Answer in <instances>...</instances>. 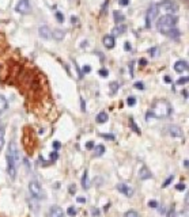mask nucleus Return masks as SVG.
<instances>
[{"label":"nucleus","instance_id":"nucleus-38","mask_svg":"<svg viewBox=\"0 0 189 217\" xmlns=\"http://www.w3.org/2000/svg\"><path fill=\"white\" fill-rule=\"evenodd\" d=\"M99 75H101L102 77H108V75H109L108 69H101V71H99Z\"/></svg>","mask_w":189,"mask_h":217},{"label":"nucleus","instance_id":"nucleus-20","mask_svg":"<svg viewBox=\"0 0 189 217\" xmlns=\"http://www.w3.org/2000/svg\"><path fill=\"white\" fill-rule=\"evenodd\" d=\"M64 35H65V33L63 31V30H53L52 31V38H55V39H57V41H60V39H63L64 38Z\"/></svg>","mask_w":189,"mask_h":217},{"label":"nucleus","instance_id":"nucleus-18","mask_svg":"<svg viewBox=\"0 0 189 217\" xmlns=\"http://www.w3.org/2000/svg\"><path fill=\"white\" fill-rule=\"evenodd\" d=\"M7 107H8L7 99L4 98L3 95H0V114H3V113L7 110Z\"/></svg>","mask_w":189,"mask_h":217},{"label":"nucleus","instance_id":"nucleus-6","mask_svg":"<svg viewBox=\"0 0 189 217\" xmlns=\"http://www.w3.org/2000/svg\"><path fill=\"white\" fill-rule=\"evenodd\" d=\"M158 14H159V10H158L157 4L150 6V8L147 10V15H146V26L147 27H150L152 25V22L155 21V18L158 16Z\"/></svg>","mask_w":189,"mask_h":217},{"label":"nucleus","instance_id":"nucleus-12","mask_svg":"<svg viewBox=\"0 0 189 217\" xmlns=\"http://www.w3.org/2000/svg\"><path fill=\"white\" fill-rule=\"evenodd\" d=\"M139 178L142 179V181H147V179L152 178V174H151V171L146 167V166H142L139 170Z\"/></svg>","mask_w":189,"mask_h":217},{"label":"nucleus","instance_id":"nucleus-2","mask_svg":"<svg viewBox=\"0 0 189 217\" xmlns=\"http://www.w3.org/2000/svg\"><path fill=\"white\" fill-rule=\"evenodd\" d=\"M6 160H7V174L10 175L11 179H15L17 176V168H18V161H19V152L15 141H11L7 148V153H6Z\"/></svg>","mask_w":189,"mask_h":217},{"label":"nucleus","instance_id":"nucleus-11","mask_svg":"<svg viewBox=\"0 0 189 217\" xmlns=\"http://www.w3.org/2000/svg\"><path fill=\"white\" fill-rule=\"evenodd\" d=\"M38 34L44 39H52V30L48 26H41L38 29Z\"/></svg>","mask_w":189,"mask_h":217},{"label":"nucleus","instance_id":"nucleus-45","mask_svg":"<svg viewBox=\"0 0 189 217\" xmlns=\"http://www.w3.org/2000/svg\"><path fill=\"white\" fill-rule=\"evenodd\" d=\"M157 50H158V49H157V48H154V49H148V53H150L151 56H154L155 53H157Z\"/></svg>","mask_w":189,"mask_h":217},{"label":"nucleus","instance_id":"nucleus-25","mask_svg":"<svg viewBox=\"0 0 189 217\" xmlns=\"http://www.w3.org/2000/svg\"><path fill=\"white\" fill-rule=\"evenodd\" d=\"M76 212H78V209L75 206H70L68 209H67V213H68V216H71V217L76 216Z\"/></svg>","mask_w":189,"mask_h":217},{"label":"nucleus","instance_id":"nucleus-41","mask_svg":"<svg viewBox=\"0 0 189 217\" xmlns=\"http://www.w3.org/2000/svg\"><path fill=\"white\" fill-rule=\"evenodd\" d=\"M93 148H94V143H93V141L86 143V149H93Z\"/></svg>","mask_w":189,"mask_h":217},{"label":"nucleus","instance_id":"nucleus-10","mask_svg":"<svg viewBox=\"0 0 189 217\" xmlns=\"http://www.w3.org/2000/svg\"><path fill=\"white\" fill-rule=\"evenodd\" d=\"M48 217H64V210L59 205H52L48 212Z\"/></svg>","mask_w":189,"mask_h":217},{"label":"nucleus","instance_id":"nucleus-27","mask_svg":"<svg viewBox=\"0 0 189 217\" xmlns=\"http://www.w3.org/2000/svg\"><path fill=\"white\" fill-rule=\"evenodd\" d=\"M126 103H128V106L133 107V106L136 105V98H135V96H129V98L126 99Z\"/></svg>","mask_w":189,"mask_h":217},{"label":"nucleus","instance_id":"nucleus-9","mask_svg":"<svg viewBox=\"0 0 189 217\" xmlns=\"http://www.w3.org/2000/svg\"><path fill=\"white\" fill-rule=\"evenodd\" d=\"M169 134H170L173 138H178V140H181L182 136H184V133H182V129L180 128V126H177V125L169 126Z\"/></svg>","mask_w":189,"mask_h":217},{"label":"nucleus","instance_id":"nucleus-33","mask_svg":"<svg viewBox=\"0 0 189 217\" xmlns=\"http://www.w3.org/2000/svg\"><path fill=\"white\" fill-rule=\"evenodd\" d=\"M175 189L180 190V191H184V190L186 189V186L184 185V183H178V185H175Z\"/></svg>","mask_w":189,"mask_h":217},{"label":"nucleus","instance_id":"nucleus-42","mask_svg":"<svg viewBox=\"0 0 189 217\" xmlns=\"http://www.w3.org/2000/svg\"><path fill=\"white\" fill-rule=\"evenodd\" d=\"M124 49H125L126 52H128V50H131V49H132V46H131V44H129V42H125V44H124Z\"/></svg>","mask_w":189,"mask_h":217},{"label":"nucleus","instance_id":"nucleus-51","mask_svg":"<svg viewBox=\"0 0 189 217\" xmlns=\"http://www.w3.org/2000/svg\"><path fill=\"white\" fill-rule=\"evenodd\" d=\"M140 64H142V65H146V64H147V61H146V60H142V61H140Z\"/></svg>","mask_w":189,"mask_h":217},{"label":"nucleus","instance_id":"nucleus-8","mask_svg":"<svg viewBox=\"0 0 189 217\" xmlns=\"http://www.w3.org/2000/svg\"><path fill=\"white\" fill-rule=\"evenodd\" d=\"M116 189L119 190L123 196H125V197H132L133 196V190H132V187H129V186L126 185V183H119V185L116 186Z\"/></svg>","mask_w":189,"mask_h":217},{"label":"nucleus","instance_id":"nucleus-43","mask_svg":"<svg viewBox=\"0 0 189 217\" xmlns=\"http://www.w3.org/2000/svg\"><path fill=\"white\" fill-rule=\"evenodd\" d=\"M57 156H59V155H57V151H56V152H52V153H50V159H52V160H56Z\"/></svg>","mask_w":189,"mask_h":217},{"label":"nucleus","instance_id":"nucleus-28","mask_svg":"<svg viewBox=\"0 0 189 217\" xmlns=\"http://www.w3.org/2000/svg\"><path fill=\"white\" fill-rule=\"evenodd\" d=\"M188 79H189V77H188V76L180 77L178 80H177V84H178V86H184V84H186V83H188Z\"/></svg>","mask_w":189,"mask_h":217},{"label":"nucleus","instance_id":"nucleus-40","mask_svg":"<svg viewBox=\"0 0 189 217\" xmlns=\"http://www.w3.org/2000/svg\"><path fill=\"white\" fill-rule=\"evenodd\" d=\"M103 138H106V140H114V136L113 134H101Z\"/></svg>","mask_w":189,"mask_h":217},{"label":"nucleus","instance_id":"nucleus-15","mask_svg":"<svg viewBox=\"0 0 189 217\" xmlns=\"http://www.w3.org/2000/svg\"><path fill=\"white\" fill-rule=\"evenodd\" d=\"M125 31H126V26L125 25H117L112 30V37H119V35H123Z\"/></svg>","mask_w":189,"mask_h":217},{"label":"nucleus","instance_id":"nucleus-13","mask_svg":"<svg viewBox=\"0 0 189 217\" xmlns=\"http://www.w3.org/2000/svg\"><path fill=\"white\" fill-rule=\"evenodd\" d=\"M174 71L178 72V74H182V72L188 71V63L184 61V60H178V61L174 64Z\"/></svg>","mask_w":189,"mask_h":217},{"label":"nucleus","instance_id":"nucleus-47","mask_svg":"<svg viewBox=\"0 0 189 217\" xmlns=\"http://www.w3.org/2000/svg\"><path fill=\"white\" fill-rule=\"evenodd\" d=\"M78 202L84 203V202H86V198H83V197H78Z\"/></svg>","mask_w":189,"mask_h":217},{"label":"nucleus","instance_id":"nucleus-7","mask_svg":"<svg viewBox=\"0 0 189 217\" xmlns=\"http://www.w3.org/2000/svg\"><path fill=\"white\" fill-rule=\"evenodd\" d=\"M15 11L18 14H22V15H27L30 11H32V4L29 0H19L18 4L15 6Z\"/></svg>","mask_w":189,"mask_h":217},{"label":"nucleus","instance_id":"nucleus-23","mask_svg":"<svg viewBox=\"0 0 189 217\" xmlns=\"http://www.w3.org/2000/svg\"><path fill=\"white\" fill-rule=\"evenodd\" d=\"M124 217H140V216H139V213H137L136 210L131 209V210H128V212L124 213Z\"/></svg>","mask_w":189,"mask_h":217},{"label":"nucleus","instance_id":"nucleus-50","mask_svg":"<svg viewBox=\"0 0 189 217\" xmlns=\"http://www.w3.org/2000/svg\"><path fill=\"white\" fill-rule=\"evenodd\" d=\"M182 95H184L185 98H188V91H186V90H185V91H182Z\"/></svg>","mask_w":189,"mask_h":217},{"label":"nucleus","instance_id":"nucleus-32","mask_svg":"<svg viewBox=\"0 0 189 217\" xmlns=\"http://www.w3.org/2000/svg\"><path fill=\"white\" fill-rule=\"evenodd\" d=\"M167 217H175V206L174 205L170 208V210H169V213H167Z\"/></svg>","mask_w":189,"mask_h":217},{"label":"nucleus","instance_id":"nucleus-1","mask_svg":"<svg viewBox=\"0 0 189 217\" xmlns=\"http://www.w3.org/2000/svg\"><path fill=\"white\" fill-rule=\"evenodd\" d=\"M173 108L172 105L169 103L166 99H158L152 103V106L150 107L147 113V119H150V117L157 119H162V118H169L172 116Z\"/></svg>","mask_w":189,"mask_h":217},{"label":"nucleus","instance_id":"nucleus-31","mask_svg":"<svg viewBox=\"0 0 189 217\" xmlns=\"http://www.w3.org/2000/svg\"><path fill=\"white\" fill-rule=\"evenodd\" d=\"M133 86H135V88H136V90H140V91H142V90H144V84L142 83V81H136V83L133 84Z\"/></svg>","mask_w":189,"mask_h":217},{"label":"nucleus","instance_id":"nucleus-48","mask_svg":"<svg viewBox=\"0 0 189 217\" xmlns=\"http://www.w3.org/2000/svg\"><path fill=\"white\" fill-rule=\"evenodd\" d=\"M93 212H94V213H93V216H98V214H99V210L98 209H97V210L93 209Z\"/></svg>","mask_w":189,"mask_h":217},{"label":"nucleus","instance_id":"nucleus-24","mask_svg":"<svg viewBox=\"0 0 189 217\" xmlns=\"http://www.w3.org/2000/svg\"><path fill=\"white\" fill-rule=\"evenodd\" d=\"M129 123H131V128H132V129L135 130V133L140 134V129H139V128H137L136 122H135V119H133V118H129Z\"/></svg>","mask_w":189,"mask_h":217},{"label":"nucleus","instance_id":"nucleus-5","mask_svg":"<svg viewBox=\"0 0 189 217\" xmlns=\"http://www.w3.org/2000/svg\"><path fill=\"white\" fill-rule=\"evenodd\" d=\"M158 10L159 11H165V12H167V14H175L177 11H178V6L174 3V1H169V0H165L162 3H158Z\"/></svg>","mask_w":189,"mask_h":217},{"label":"nucleus","instance_id":"nucleus-35","mask_svg":"<svg viewBox=\"0 0 189 217\" xmlns=\"http://www.w3.org/2000/svg\"><path fill=\"white\" fill-rule=\"evenodd\" d=\"M172 181H173V175H170L167 179H166V182H165L163 185H162V187H167V186L170 185V182H172Z\"/></svg>","mask_w":189,"mask_h":217},{"label":"nucleus","instance_id":"nucleus-49","mask_svg":"<svg viewBox=\"0 0 189 217\" xmlns=\"http://www.w3.org/2000/svg\"><path fill=\"white\" fill-rule=\"evenodd\" d=\"M165 81H166V83H170L172 80H170V77L169 76H165Z\"/></svg>","mask_w":189,"mask_h":217},{"label":"nucleus","instance_id":"nucleus-3","mask_svg":"<svg viewBox=\"0 0 189 217\" xmlns=\"http://www.w3.org/2000/svg\"><path fill=\"white\" fill-rule=\"evenodd\" d=\"M177 22H178V18L175 16V15H172V14L163 15V16H161L159 19H158V22H157L158 31L162 33V34L167 35L169 31H172L173 29H175Z\"/></svg>","mask_w":189,"mask_h":217},{"label":"nucleus","instance_id":"nucleus-29","mask_svg":"<svg viewBox=\"0 0 189 217\" xmlns=\"http://www.w3.org/2000/svg\"><path fill=\"white\" fill-rule=\"evenodd\" d=\"M55 15H56V19H57V22H59V23H63V22H64V15L61 14L60 11H57V12H56V14H55Z\"/></svg>","mask_w":189,"mask_h":217},{"label":"nucleus","instance_id":"nucleus-46","mask_svg":"<svg viewBox=\"0 0 189 217\" xmlns=\"http://www.w3.org/2000/svg\"><path fill=\"white\" fill-rule=\"evenodd\" d=\"M178 217H188V213H186V210H185V212H184V210H182V212H180Z\"/></svg>","mask_w":189,"mask_h":217},{"label":"nucleus","instance_id":"nucleus-44","mask_svg":"<svg viewBox=\"0 0 189 217\" xmlns=\"http://www.w3.org/2000/svg\"><path fill=\"white\" fill-rule=\"evenodd\" d=\"M119 3L121 4V6H128V4H129V0H120Z\"/></svg>","mask_w":189,"mask_h":217},{"label":"nucleus","instance_id":"nucleus-17","mask_svg":"<svg viewBox=\"0 0 189 217\" xmlns=\"http://www.w3.org/2000/svg\"><path fill=\"white\" fill-rule=\"evenodd\" d=\"M82 187L84 190H87L90 187V181H88V170H86L83 174V178H82Z\"/></svg>","mask_w":189,"mask_h":217},{"label":"nucleus","instance_id":"nucleus-22","mask_svg":"<svg viewBox=\"0 0 189 217\" xmlns=\"http://www.w3.org/2000/svg\"><path fill=\"white\" fill-rule=\"evenodd\" d=\"M103 152H105V147H103V145H97V147H95V152L93 156H94V158H98V156H101Z\"/></svg>","mask_w":189,"mask_h":217},{"label":"nucleus","instance_id":"nucleus-26","mask_svg":"<svg viewBox=\"0 0 189 217\" xmlns=\"http://www.w3.org/2000/svg\"><path fill=\"white\" fill-rule=\"evenodd\" d=\"M180 34H181V33H180V30H177V29H173L172 31H169L167 33V35L169 37H174V38H177V37H180Z\"/></svg>","mask_w":189,"mask_h":217},{"label":"nucleus","instance_id":"nucleus-21","mask_svg":"<svg viewBox=\"0 0 189 217\" xmlns=\"http://www.w3.org/2000/svg\"><path fill=\"white\" fill-rule=\"evenodd\" d=\"M108 113H105V111H101L97 116V122L98 123H105V122H108Z\"/></svg>","mask_w":189,"mask_h":217},{"label":"nucleus","instance_id":"nucleus-14","mask_svg":"<svg viewBox=\"0 0 189 217\" xmlns=\"http://www.w3.org/2000/svg\"><path fill=\"white\" fill-rule=\"evenodd\" d=\"M102 42H103V46H105L106 49H113L114 48V37H112V35H105L103 37V39H102Z\"/></svg>","mask_w":189,"mask_h":217},{"label":"nucleus","instance_id":"nucleus-34","mask_svg":"<svg viewBox=\"0 0 189 217\" xmlns=\"http://www.w3.org/2000/svg\"><path fill=\"white\" fill-rule=\"evenodd\" d=\"M148 206L150 208H158V202L155 200H150L148 201Z\"/></svg>","mask_w":189,"mask_h":217},{"label":"nucleus","instance_id":"nucleus-16","mask_svg":"<svg viewBox=\"0 0 189 217\" xmlns=\"http://www.w3.org/2000/svg\"><path fill=\"white\" fill-rule=\"evenodd\" d=\"M113 18H114V22L117 23V25H121L124 21H125V16L123 15V12H120V11H114L113 12Z\"/></svg>","mask_w":189,"mask_h":217},{"label":"nucleus","instance_id":"nucleus-19","mask_svg":"<svg viewBox=\"0 0 189 217\" xmlns=\"http://www.w3.org/2000/svg\"><path fill=\"white\" fill-rule=\"evenodd\" d=\"M4 141H6V128L0 126V152L4 147Z\"/></svg>","mask_w":189,"mask_h":217},{"label":"nucleus","instance_id":"nucleus-4","mask_svg":"<svg viewBox=\"0 0 189 217\" xmlns=\"http://www.w3.org/2000/svg\"><path fill=\"white\" fill-rule=\"evenodd\" d=\"M29 193H30V196L35 200H42L45 194H44V190H42L41 185H40L37 181H30L29 182Z\"/></svg>","mask_w":189,"mask_h":217},{"label":"nucleus","instance_id":"nucleus-36","mask_svg":"<svg viewBox=\"0 0 189 217\" xmlns=\"http://www.w3.org/2000/svg\"><path fill=\"white\" fill-rule=\"evenodd\" d=\"M82 71H83V74L87 75V74H90V72H91V67H90V65H84Z\"/></svg>","mask_w":189,"mask_h":217},{"label":"nucleus","instance_id":"nucleus-37","mask_svg":"<svg viewBox=\"0 0 189 217\" xmlns=\"http://www.w3.org/2000/svg\"><path fill=\"white\" fill-rule=\"evenodd\" d=\"M68 190H70V194H75V191H76V186H75V185H70Z\"/></svg>","mask_w":189,"mask_h":217},{"label":"nucleus","instance_id":"nucleus-39","mask_svg":"<svg viewBox=\"0 0 189 217\" xmlns=\"http://www.w3.org/2000/svg\"><path fill=\"white\" fill-rule=\"evenodd\" d=\"M53 147H55V151H59L60 147H61V144L60 141H53Z\"/></svg>","mask_w":189,"mask_h":217},{"label":"nucleus","instance_id":"nucleus-30","mask_svg":"<svg viewBox=\"0 0 189 217\" xmlns=\"http://www.w3.org/2000/svg\"><path fill=\"white\" fill-rule=\"evenodd\" d=\"M119 87H120V84L117 83V81H112V83H110V90H112L113 92L117 91V90H119Z\"/></svg>","mask_w":189,"mask_h":217}]
</instances>
